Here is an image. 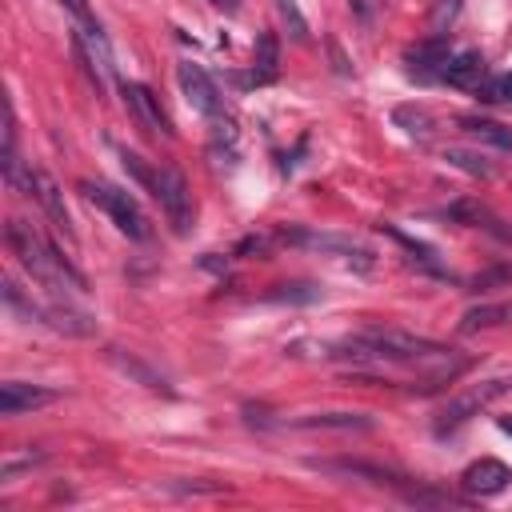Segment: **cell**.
Segmentation results:
<instances>
[{"label": "cell", "instance_id": "obj_1", "mask_svg": "<svg viewBox=\"0 0 512 512\" xmlns=\"http://www.w3.org/2000/svg\"><path fill=\"white\" fill-rule=\"evenodd\" d=\"M332 360H352L360 372H380L388 364H428V360H448L452 352L428 336H412V332H400V328H364L348 340H340L332 352Z\"/></svg>", "mask_w": 512, "mask_h": 512}, {"label": "cell", "instance_id": "obj_2", "mask_svg": "<svg viewBox=\"0 0 512 512\" xmlns=\"http://www.w3.org/2000/svg\"><path fill=\"white\" fill-rule=\"evenodd\" d=\"M4 240H8L12 256L20 260V268H24L40 288H48L52 300H68V296L84 292V276H80L28 220H8Z\"/></svg>", "mask_w": 512, "mask_h": 512}, {"label": "cell", "instance_id": "obj_3", "mask_svg": "<svg viewBox=\"0 0 512 512\" xmlns=\"http://www.w3.org/2000/svg\"><path fill=\"white\" fill-rule=\"evenodd\" d=\"M80 192H84L88 204L104 208L108 220H112L128 240H148V236H152V224H148V216H144V208L136 204L132 192H124V188H116V184H104V180H80Z\"/></svg>", "mask_w": 512, "mask_h": 512}, {"label": "cell", "instance_id": "obj_4", "mask_svg": "<svg viewBox=\"0 0 512 512\" xmlns=\"http://www.w3.org/2000/svg\"><path fill=\"white\" fill-rule=\"evenodd\" d=\"M504 392H512V376H492V380H484V384H472L468 392H460L456 400H448V404L436 412V436H444V432L468 424L472 416H480V412H484L492 400H500Z\"/></svg>", "mask_w": 512, "mask_h": 512}, {"label": "cell", "instance_id": "obj_5", "mask_svg": "<svg viewBox=\"0 0 512 512\" xmlns=\"http://www.w3.org/2000/svg\"><path fill=\"white\" fill-rule=\"evenodd\" d=\"M152 200L160 204V212L168 216L172 232H188L192 228V192H188V180L180 168L172 164H160L156 168V184H152Z\"/></svg>", "mask_w": 512, "mask_h": 512}, {"label": "cell", "instance_id": "obj_6", "mask_svg": "<svg viewBox=\"0 0 512 512\" xmlns=\"http://www.w3.org/2000/svg\"><path fill=\"white\" fill-rule=\"evenodd\" d=\"M176 80H180V88H184L188 104H192L200 116H208L212 124H216V120H224V96H220L216 80H212L200 64L180 60V64H176Z\"/></svg>", "mask_w": 512, "mask_h": 512}, {"label": "cell", "instance_id": "obj_7", "mask_svg": "<svg viewBox=\"0 0 512 512\" xmlns=\"http://www.w3.org/2000/svg\"><path fill=\"white\" fill-rule=\"evenodd\" d=\"M280 244H300V248H316V252H332V256H344L360 268H372V252L348 236H332V232H280Z\"/></svg>", "mask_w": 512, "mask_h": 512}, {"label": "cell", "instance_id": "obj_8", "mask_svg": "<svg viewBox=\"0 0 512 512\" xmlns=\"http://www.w3.org/2000/svg\"><path fill=\"white\" fill-rule=\"evenodd\" d=\"M120 92H124V104H128V112H132V120H136V128H144L148 136H172V124H168V116H164V108H160V100L152 96V88H144V84H120Z\"/></svg>", "mask_w": 512, "mask_h": 512}, {"label": "cell", "instance_id": "obj_9", "mask_svg": "<svg viewBox=\"0 0 512 512\" xmlns=\"http://www.w3.org/2000/svg\"><path fill=\"white\" fill-rule=\"evenodd\" d=\"M508 484H512V468H508L504 460H492V456L472 460V464L460 472V488H464L468 496H500Z\"/></svg>", "mask_w": 512, "mask_h": 512}, {"label": "cell", "instance_id": "obj_10", "mask_svg": "<svg viewBox=\"0 0 512 512\" xmlns=\"http://www.w3.org/2000/svg\"><path fill=\"white\" fill-rule=\"evenodd\" d=\"M32 184H36V200H40V208L48 212V220L56 224V232L68 240V244H76V228H72V216H68V204H64V192H60V184L52 180V172H44V168H32Z\"/></svg>", "mask_w": 512, "mask_h": 512}, {"label": "cell", "instance_id": "obj_11", "mask_svg": "<svg viewBox=\"0 0 512 512\" xmlns=\"http://www.w3.org/2000/svg\"><path fill=\"white\" fill-rule=\"evenodd\" d=\"M484 80H488V64H484L480 52H456L440 64V84H448V88L476 92Z\"/></svg>", "mask_w": 512, "mask_h": 512}, {"label": "cell", "instance_id": "obj_12", "mask_svg": "<svg viewBox=\"0 0 512 512\" xmlns=\"http://www.w3.org/2000/svg\"><path fill=\"white\" fill-rule=\"evenodd\" d=\"M56 396H60L56 388L24 384V380H4L0 384V416H20V412H32V408H44Z\"/></svg>", "mask_w": 512, "mask_h": 512}, {"label": "cell", "instance_id": "obj_13", "mask_svg": "<svg viewBox=\"0 0 512 512\" xmlns=\"http://www.w3.org/2000/svg\"><path fill=\"white\" fill-rule=\"evenodd\" d=\"M316 472H332V476H356V480H372V484H392L400 492H408L404 476L384 468V464H364V460H308Z\"/></svg>", "mask_w": 512, "mask_h": 512}, {"label": "cell", "instance_id": "obj_14", "mask_svg": "<svg viewBox=\"0 0 512 512\" xmlns=\"http://www.w3.org/2000/svg\"><path fill=\"white\" fill-rule=\"evenodd\" d=\"M284 428H296V432H364V428H372V420L364 412H312V416L284 420Z\"/></svg>", "mask_w": 512, "mask_h": 512}, {"label": "cell", "instance_id": "obj_15", "mask_svg": "<svg viewBox=\"0 0 512 512\" xmlns=\"http://www.w3.org/2000/svg\"><path fill=\"white\" fill-rule=\"evenodd\" d=\"M64 8H68V16L76 20V32L84 36V44L100 56V60H108L112 64V52H108V36H104V24H100V16L92 12V4L88 0H60Z\"/></svg>", "mask_w": 512, "mask_h": 512}, {"label": "cell", "instance_id": "obj_16", "mask_svg": "<svg viewBox=\"0 0 512 512\" xmlns=\"http://www.w3.org/2000/svg\"><path fill=\"white\" fill-rule=\"evenodd\" d=\"M448 56H452V52H448V36H432V40L416 44L404 60H408V72H412V76H420V80H440V64H444Z\"/></svg>", "mask_w": 512, "mask_h": 512}, {"label": "cell", "instance_id": "obj_17", "mask_svg": "<svg viewBox=\"0 0 512 512\" xmlns=\"http://www.w3.org/2000/svg\"><path fill=\"white\" fill-rule=\"evenodd\" d=\"M276 72H280V40H276V32H260L256 36V52H252L248 84H272Z\"/></svg>", "mask_w": 512, "mask_h": 512}, {"label": "cell", "instance_id": "obj_18", "mask_svg": "<svg viewBox=\"0 0 512 512\" xmlns=\"http://www.w3.org/2000/svg\"><path fill=\"white\" fill-rule=\"evenodd\" d=\"M508 320H512V300H500V304H476V308L464 312L460 332L472 336V332H480V328H496V324H508Z\"/></svg>", "mask_w": 512, "mask_h": 512}, {"label": "cell", "instance_id": "obj_19", "mask_svg": "<svg viewBox=\"0 0 512 512\" xmlns=\"http://www.w3.org/2000/svg\"><path fill=\"white\" fill-rule=\"evenodd\" d=\"M460 128L484 144H496L500 152H512V128L500 120H484V116H460Z\"/></svg>", "mask_w": 512, "mask_h": 512}, {"label": "cell", "instance_id": "obj_20", "mask_svg": "<svg viewBox=\"0 0 512 512\" xmlns=\"http://www.w3.org/2000/svg\"><path fill=\"white\" fill-rule=\"evenodd\" d=\"M392 120H396L408 136H416V140H428V136H432V116H428L424 108H416V104H400V108L392 112Z\"/></svg>", "mask_w": 512, "mask_h": 512}, {"label": "cell", "instance_id": "obj_21", "mask_svg": "<svg viewBox=\"0 0 512 512\" xmlns=\"http://www.w3.org/2000/svg\"><path fill=\"white\" fill-rule=\"evenodd\" d=\"M448 164H456V168H464V172H472V176H496V168L480 156V152H464V148H448V156H444Z\"/></svg>", "mask_w": 512, "mask_h": 512}, {"label": "cell", "instance_id": "obj_22", "mask_svg": "<svg viewBox=\"0 0 512 512\" xmlns=\"http://www.w3.org/2000/svg\"><path fill=\"white\" fill-rule=\"evenodd\" d=\"M120 164H124V172H128L140 188H148V192H152V184H156V168H148V164H144V156H136V152L120 148Z\"/></svg>", "mask_w": 512, "mask_h": 512}, {"label": "cell", "instance_id": "obj_23", "mask_svg": "<svg viewBox=\"0 0 512 512\" xmlns=\"http://www.w3.org/2000/svg\"><path fill=\"white\" fill-rule=\"evenodd\" d=\"M476 96L488 100V104H512V72H508V76H488V80L476 88Z\"/></svg>", "mask_w": 512, "mask_h": 512}, {"label": "cell", "instance_id": "obj_24", "mask_svg": "<svg viewBox=\"0 0 512 512\" xmlns=\"http://www.w3.org/2000/svg\"><path fill=\"white\" fill-rule=\"evenodd\" d=\"M112 360H116V364H120V368H124V372H132V376H136V380H144V384H148V388H164V380H160V376H156V372H148V368H144V364H140V360H132V356H124V352H120V348H112Z\"/></svg>", "mask_w": 512, "mask_h": 512}, {"label": "cell", "instance_id": "obj_25", "mask_svg": "<svg viewBox=\"0 0 512 512\" xmlns=\"http://www.w3.org/2000/svg\"><path fill=\"white\" fill-rule=\"evenodd\" d=\"M276 8H280V16H284V24H288V32H292V40H308V24H304V16H300V8H296L292 0H276Z\"/></svg>", "mask_w": 512, "mask_h": 512}, {"label": "cell", "instance_id": "obj_26", "mask_svg": "<svg viewBox=\"0 0 512 512\" xmlns=\"http://www.w3.org/2000/svg\"><path fill=\"white\" fill-rule=\"evenodd\" d=\"M500 280H512V264H496L492 272H480V276L472 280V288H492V284H500Z\"/></svg>", "mask_w": 512, "mask_h": 512}, {"label": "cell", "instance_id": "obj_27", "mask_svg": "<svg viewBox=\"0 0 512 512\" xmlns=\"http://www.w3.org/2000/svg\"><path fill=\"white\" fill-rule=\"evenodd\" d=\"M500 432H508V436H512V420H508V416H500Z\"/></svg>", "mask_w": 512, "mask_h": 512}, {"label": "cell", "instance_id": "obj_28", "mask_svg": "<svg viewBox=\"0 0 512 512\" xmlns=\"http://www.w3.org/2000/svg\"><path fill=\"white\" fill-rule=\"evenodd\" d=\"M240 8V0H228V12H236Z\"/></svg>", "mask_w": 512, "mask_h": 512}]
</instances>
